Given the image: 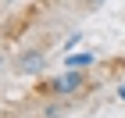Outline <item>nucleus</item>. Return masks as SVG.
I'll list each match as a JSON object with an SVG mask.
<instances>
[{
  "label": "nucleus",
  "instance_id": "nucleus-5",
  "mask_svg": "<svg viewBox=\"0 0 125 118\" xmlns=\"http://www.w3.org/2000/svg\"><path fill=\"white\" fill-rule=\"evenodd\" d=\"M118 97H122V100H125V82H122V86H118Z\"/></svg>",
  "mask_w": 125,
  "mask_h": 118
},
{
  "label": "nucleus",
  "instance_id": "nucleus-3",
  "mask_svg": "<svg viewBox=\"0 0 125 118\" xmlns=\"http://www.w3.org/2000/svg\"><path fill=\"white\" fill-rule=\"evenodd\" d=\"M93 61H96L93 50H79V54H64V68H82V72H86Z\"/></svg>",
  "mask_w": 125,
  "mask_h": 118
},
{
  "label": "nucleus",
  "instance_id": "nucleus-1",
  "mask_svg": "<svg viewBox=\"0 0 125 118\" xmlns=\"http://www.w3.org/2000/svg\"><path fill=\"white\" fill-rule=\"evenodd\" d=\"M86 86H89L86 72H82V68H68L64 75L50 79V82H39V93L47 89V93H54V97H79Z\"/></svg>",
  "mask_w": 125,
  "mask_h": 118
},
{
  "label": "nucleus",
  "instance_id": "nucleus-4",
  "mask_svg": "<svg viewBox=\"0 0 125 118\" xmlns=\"http://www.w3.org/2000/svg\"><path fill=\"white\" fill-rule=\"evenodd\" d=\"M82 4H86V7H96V4H104V0H82Z\"/></svg>",
  "mask_w": 125,
  "mask_h": 118
},
{
  "label": "nucleus",
  "instance_id": "nucleus-2",
  "mask_svg": "<svg viewBox=\"0 0 125 118\" xmlns=\"http://www.w3.org/2000/svg\"><path fill=\"white\" fill-rule=\"evenodd\" d=\"M43 64H47V54L43 50H29V54H21L14 61V72L18 75H36V72H43Z\"/></svg>",
  "mask_w": 125,
  "mask_h": 118
}]
</instances>
